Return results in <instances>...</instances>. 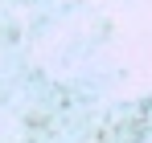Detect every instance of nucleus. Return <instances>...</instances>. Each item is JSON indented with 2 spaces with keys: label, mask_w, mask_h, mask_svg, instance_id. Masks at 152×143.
<instances>
[]
</instances>
